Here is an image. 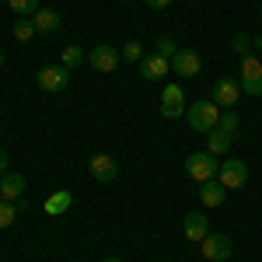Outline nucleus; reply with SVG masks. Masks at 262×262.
Listing matches in <instances>:
<instances>
[{"mask_svg": "<svg viewBox=\"0 0 262 262\" xmlns=\"http://www.w3.org/2000/svg\"><path fill=\"white\" fill-rule=\"evenodd\" d=\"M221 112H224V108L213 98H210V101L203 98V101H196V105H189V108H185V119H189V126H192L196 133H203V137H206L210 129H217Z\"/></svg>", "mask_w": 262, "mask_h": 262, "instance_id": "f257e3e1", "label": "nucleus"}, {"mask_svg": "<svg viewBox=\"0 0 262 262\" xmlns=\"http://www.w3.org/2000/svg\"><path fill=\"white\" fill-rule=\"evenodd\" d=\"M11 171V158H7V150H0V175H7Z\"/></svg>", "mask_w": 262, "mask_h": 262, "instance_id": "bb28decb", "label": "nucleus"}, {"mask_svg": "<svg viewBox=\"0 0 262 262\" xmlns=\"http://www.w3.org/2000/svg\"><path fill=\"white\" fill-rule=\"evenodd\" d=\"M7 7H11L14 14H25V18H32V14L39 11V0H7Z\"/></svg>", "mask_w": 262, "mask_h": 262, "instance_id": "412c9836", "label": "nucleus"}, {"mask_svg": "<svg viewBox=\"0 0 262 262\" xmlns=\"http://www.w3.org/2000/svg\"><path fill=\"white\" fill-rule=\"evenodd\" d=\"M259 21H262V11H259Z\"/></svg>", "mask_w": 262, "mask_h": 262, "instance_id": "2f4dec72", "label": "nucleus"}, {"mask_svg": "<svg viewBox=\"0 0 262 262\" xmlns=\"http://www.w3.org/2000/svg\"><path fill=\"white\" fill-rule=\"evenodd\" d=\"M88 171H91L95 182H112L119 175V164L112 161L108 154H91V158H88Z\"/></svg>", "mask_w": 262, "mask_h": 262, "instance_id": "9d476101", "label": "nucleus"}, {"mask_svg": "<svg viewBox=\"0 0 262 262\" xmlns=\"http://www.w3.org/2000/svg\"><path fill=\"white\" fill-rule=\"evenodd\" d=\"M168 70H171V63L164 60V56H158V53H150V56L140 60V77L143 81H161V77H168Z\"/></svg>", "mask_w": 262, "mask_h": 262, "instance_id": "f8f14e48", "label": "nucleus"}, {"mask_svg": "<svg viewBox=\"0 0 262 262\" xmlns=\"http://www.w3.org/2000/svg\"><path fill=\"white\" fill-rule=\"evenodd\" d=\"M206 221H210V217H206L203 210H192V213H185V224H182L185 238H189V242H203V238L210 234V231H206Z\"/></svg>", "mask_w": 262, "mask_h": 262, "instance_id": "ddd939ff", "label": "nucleus"}, {"mask_svg": "<svg viewBox=\"0 0 262 262\" xmlns=\"http://www.w3.org/2000/svg\"><path fill=\"white\" fill-rule=\"evenodd\" d=\"M231 143H234V137L224 133V129H210V133H206V150H210L213 158H224V154L231 150Z\"/></svg>", "mask_w": 262, "mask_h": 262, "instance_id": "f3484780", "label": "nucleus"}, {"mask_svg": "<svg viewBox=\"0 0 262 262\" xmlns=\"http://www.w3.org/2000/svg\"><path fill=\"white\" fill-rule=\"evenodd\" d=\"M122 60L140 63L143 60V46H140V42H126V46H122Z\"/></svg>", "mask_w": 262, "mask_h": 262, "instance_id": "b1692460", "label": "nucleus"}, {"mask_svg": "<svg viewBox=\"0 0 262 262\" xmlns=\"http://www.w3.org/2000/svg\"><path fill=\"white\" fill-rule=\"evenodd\" d=\"M238 84H242V95H252V98H259V95H262V63L255 60V56H242Z\"/></svg>", "mask_w": 262, "mask_h": 262, "instance_id": "7ed1b4c3", "label": "nucleus"}, {"mask_svg": "<svg viewBox=\"0 0 262 262\" xmlns=\"http://www.w3.org/2000/svg\"><path fill=\"white\" fill-rule=\"evenodd\" d=\"M242 98V84L234 81V77H221V81H213V101L221 105V108H234Z\"/></svg>", "mask_w": 262, "mask_h": 262, "instance_id": "1a4fd4ad", "label": "nucleus"}, {"mask_svg": "<svg viewBox=\"0 0 262 262\" xmlns=\"http://www.w3.org/2000/svg\"><path fill=\"white\" fill-rule=\"evenodd\" d=\"M143 4H147V7H154V11H161V7H168L171 0H143Z\"/></svg>", "mask_w": 262, "mask_h": 262, "instance_id": "cd10ccee", "label": "nucleus"}, {"mask_svg": "<svg viewBox=\"0 0 262 262\" xmlns=\"http://www.w3.org/2000/svg\"><path fill=\"white\" fill-rule=\"evenodd\" d=\"M231 46H234V53H242V56H248V35H245V32H234V39H231Z\"/></svg>", "mask_w": 262, "mask_h": 262, "instance_id": "a878e982", "label": "nucleus"}, {"mask_svg": "<svg viewBox=\"0 0 262 262\" xmlns=\"http://www.w3.org/2000/svg\"><path fill=\"white\" fill-rule=\"evenodd\" d=\"M238 126H242L238 112H234V108H224V112H221V122H217V129H224V133H231V137H234V133H238Z\"/></svg>", "mask_w": 262, "mask_h": 262, "instance_id": "aec40b11", "label": "nucleus"}, {"mask_svg": "<svg viewBox=\"0 0 262 262\" xmlns=\"http://www.w3.org/2000/svg\"><path fill=\"white\" fill-rule=\"evenodd\" d=\"M25 196V179H21L18 171H7V175H0V200L14 203Z\"/></svg>", "mask_w": 262, "mask_h": 262, "instance_id": "4468645a", "label": "nucleus"}, {"mask_svg": "<svg viewBox=\"0 0 262 262\" xmlns=\"http://www.w3.org/2000/svg\"><path fill=\"white\" fill-rule=\"evenodd\" d=\"M88 63L101 70V74H112L116 67H119V49H112V46H95L91 53H88Z\"/></svg>", "mask_w": 262, "mask_h": 262, "instance_id": "9b49d317", "label": "nucleus"}, {"mask_svg": "<svg viewBox=\"0 0 262 262\" xmlns=\"http://www.w3.org/2000/svg\"><path fill=\"white\" fill-rule=\"evenodd\" d=\"M32 25H35V32H56L60 28V11H53V7H39L35 14H32Z\"/></svg>", "mask_w": 262, "mask_h": 262, "instance_id": "dca6fc26", "label": "nucleus"}, {"mask_svg": "<svg viewBox=\"0 0 262 262\" xmlns=\"http://www.w3.org/2000/svg\"><path fill=\"white\" fill-rule=\"evenodd\" d=\"M81 63H88V53H84L81 46H67V49H63V67H67V70H77Z\"/></svg>", "mask_w": 262, "mask_h": 262, "instance_id": "6ab92c4d", "label": "nucleus"}, {"mask_svg": "<svg viewBox=\"0 0 262 262\" xmlns=\"http://www.w3.org/2000/svg\"><path fill=\"white\" fill-rule=\"evenodd\" d=\"M255 46H259V49H262V35H259V39H255Z\"/></svg>", "mask_w": 262, "mask_h": 262, "instance_id": "c85d7f7f", "label": "nucleus"}, {"mask_svg": "<svg viewBox=\"0 0 262 262\" xmlns=\"http://www.w3.org/2000/svg\"><path fill=\"white\" fill-rule=\"evenodd\" d=\"M0 67H4V49H0Z\"/></svg>", "mask_w": 262, "mask_h": 262, "instance_id": "7c9ffc66", "label": "nucleus"}, {"mask_svg": "<svg viewBox=\"0 0 262 262\" xmlns=\"http://www.w3.org/2000/svg\"><path fill=\"white\" fill-rule=\"evenodd\" d=\"M32 35H35V25H32V18H28V21H14V39H18V42H28Z\"/></svg>", "mask_w": 262, "mask_h": 262, "instance_id": "5701e85b", "label": "nucleus"}, {"mask_svg": "<svg viewBox=\"0 0 262 262\" xmlns=\"http://www.w3.org/2000/svg\"><path fill=\"white\" fill-rule=\"evenodd\" d=\"M200 252L206 262H227L231 255H234V245H231V238L227 234H206L200 242Z\"/></svg>", "mask_w": 262, "mask_h": 262, "instance_id": "20e7f679", "label": "nucleus"}, {"mask_svg": "<svg viewBox=\"0 0 262 262\" xmlns=\"http://www.w3.org/2000/svg\"><path fill=\"white\" fill-rule=\"evenodd\" d=\"M179 53V46H175V39H161L158 42V56H164V60L171 63V56Z\"/></svg>", "mask_w": 262, "mask_h": 262, "instance_id": "393cba45", "label": "nucleus"}, {"mask_svg": "<svg viewBox=\"0 0 262 262\" xmlns=\"http://www.w3.org/2000/svg\"><path fill=\"white\" fill-rule=\"evenodd\" d=\"M227 200V189H224L217 179H210V182H203V189H200V203L206 206V210H213V206H221V203Z\"/></svg>", "mask_w": 262, "mask_h": 262, "instance_id": "2eb2a0df", "label": "nucleus"}, {"mask_svg": "<svg viewBox=\"0 0 262 262\" xmlns=\"http://www.w3.org/2000/svg\"><path fill=\"white\" fill-rule=\"evenodd\" d=\"M35 81H39L42 91H63L67 84H70V70L67 67H42L39 74H35Z\"/></svg>", "mask_w": 262, "mask_h": 262, "instance_id": "6e6552de", "label": "nucleus"}, {"mask_svg": "<svg viewBox=\"0 0 262 262\" xmlns=\"http://www.w3.org/2000/svg\"><path fill=\"white\" fill-rule=\"evenodd\" d=\"M101 262H122V259H101Z\"/></svg>", "mask_w": 262, "mask_h": 262, "instance_id": "c756f323", "label": "nucleus"}, {"mask_svg": "<svg viewBox=\"0 0 262 262\" xmlns=\"http://www.w3.org/2000/svg\"><path fill=\"white\" fill-rule=\"evenodd\" d=\"M14 221H18V206H14V203H7V200H0V231H4V227H11Z\"/></svg>", "mask_w": 262, "mask_h": 262, "instance_id": "4be33fe9", "label": "nucleus"}, {"mask_svg": "<svg viewBox=\"0 0 262 262\" xmlns=\"http://www.w3.org/2000/svg\"><path fill=\"white\" fill-rule=\"evenodd\" d=\"M217 182H221L224 189L231 192V189H242L245 182H248V164L245 161H221V171H217Z\"/></svg>", "mask_w": 262, "mask_h": 262, "instance_id": "39448f33", "label": "nucleus"}, {"mask_svg": "<svg viewBox=\"0 0 262 262\" xmlns=\"http://www.w3.org/2000/svg\"><path fill=\"white\" fill-rule=\"evenodd\" d=\"M189 105H185V91H182L179 84H164L161 91V116L164 119H175V116H182Z\"/></svg>", "mask_w": 262, "mask_h": 262, "instance_id": "0eeeda50", "label": "nucleus"}, {"mask_svg": "<svg viewBox=\"0 0 262 262\" xmlns=\"http://www.w3.org/2000/svg\"><path fill=\"white\" fill-rule=\"evenodd\" d=\"M217 171H221V161H217L210 150H196V154L185 158V175L196 179L200 185H203V182H210V179H217Z\"/></svg>", "mask_w": 262, "mask_h": 262, "instance_id": "f03ea898", "label": "nucleus"}, {"mask_svg": "<svg viewBox=\"0 0 262 262\" xmlns=\"http://www.w3.org/2000/svg\"><path fill=\"white\" fill-rule=\"evenodd\" d=\"M171 70L179 74V77H200L203 74V60L196 49H179L175 56H171Z\"/></svg>", "mask_w": 262, "mask_h": 262, "instance_id": "423d86ee", "label": "nucleus"}, {"mask_svg": "<svg viewBox=\"0 0 262 262\" xmlns=\"http://www.w3.org/2000/svg\"><path fill=\"white\" fill-rule=\"evenodd\" d=\"M70 203H74V196H70L67 189H60V192H53V196L46 200V206H42V210H46L49 217H56V213H63V210H70Z\"/></svg>", "mask_w": 262, "mask_h": 262, "instance_id": "a211bd4d", "label": "nucleus"}]
</instances>
